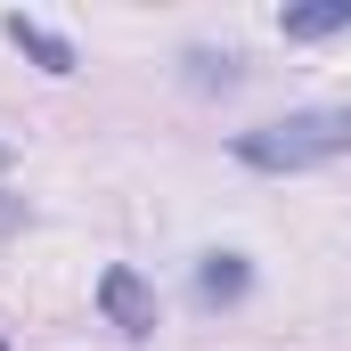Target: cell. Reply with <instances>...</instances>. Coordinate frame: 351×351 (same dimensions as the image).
I'll list each match as a JSON object with an SVG mask.
<instances>
[{"instance_id": "obj_1", "label": "cell", "mask_w": 351, "mask_h": 351, "mask_svg": "<svg viewBox=\"0 0 351 351\" xmlns=\"http://www.w3.org/2000/svg\"><path fill=\"white\" fill-rule=\"evenodd\" d=\"M229 156H237L245 172H319V164L351 156V106H302V114H286V123L237 131Z\"/></svg>"}, {"instance_id": "obj_3", "label": "cell", "mask_w": 351, "mask_h": 351, "mask_svg": "<svg viewBox=\"0 0 351 351\" xmlns=\"http://www.w3.org/2000/svg\"><path fill=\"white\" fill-rule=\"evenodd\" d=\"M278 33L286 41H335V33H351V0H302L278 16Z\"/></svg>"}, {"instance_id": "obj_6", "label": "cell", "mask_w": 351, "mask_h": 351, "mask_svg": "<svg viewBox=\"0 0 351 351\" xmlns=\"http://www.w3.org/2000/svg\"><path fill=\"white\" fill-rule=\"evenodd\" d=\"M180 66H188V90H237V58H229V49H221V58H213V49H188Z\"/></svg>"}, {"instance_id": "obj_2", "label": "cell", "mask_w": 351, "mask_h": 351, "mask_svg": "<svg viewBox=\"0 0 351 351\" xmlns=\"http://www.w3.org/2000/svg\"><path fill=\"white\" fill-rule=\"evenodd\" d=\"M98 311H106V327H123V335H156V286L131 262H114L98 278Z\"/></svg>"}, {"instance_id": "obj_4", "label": "cell", "mask_w": 351, "mask_h": 351, "mask_svg": "<svg viewBox=\"0 0 351 351\" xmlns=\"http://www.w3.org/2000/svg\"><path fill=\"white\" fill-rule=\"evenodd\" d=\"M196 294H204V302H245V294H254V262H245V254H204V262H196Z\"/></svg>"}, {"instance_id": "obj_7", "label": "cell", "mask_w": 351, "mask_h": 351, "mask_svg": "<svg viewBox=\"0 0 351 351\" xmlns=\"http://www.w3.org/2000/svg\"><path fill=\"white\" fill-rule=\"evenodd\" d=\"M16 229H25V196H8V188H0V237H16Z\"/></svg>"}, {"instance_id": "obj_5", "label": "cell", "mask_w": 351, "mask_h": 351, "mask_svg": "<svg viewBox=\"0 0 351 351\" xmlns=\"http://www.w3.org/2000/svg\"><path fill=\"white\" fill-rule=\"evenodd\" d=\"M8 41L41 66V74H74V41H58L49 25H33V16H8Z\"/></svg>"}]
</instances>
